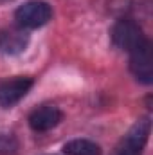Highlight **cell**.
<instances>
[{
	"instance_id": "3957f363",
	"label": "cell",
	"mask_w": 153,
	"mask_h": 155,
	"mask_svg": "<svg viewBox=\"0 0 153 155\" xmlns=\"http://www.w3.org/2000/svg\"><path fill=\"white\" fill-rule=\"evenodd\" d=\"M130 71L139 81L150 85L153 81V56H151V43L146 40L141 47L133 49L130 52Z\"/></svg>"
},
{
	"instance_id": "ba28073f",
	"label": "cell",
	"mask_w": 153,
	"mask_h": 155,
	"mask_svg": "<svg viewBox=\"0 0 153 155\" xmlns=\"http://www.w3.org/2000/svg\"><path fill=\"white\" fill-rule=\"evenodd\" d=\"M63 152L67 155H101V148L92 141L74 139L63 146Z\"/></svg>"
},
{
	"instance_id": "5b68a950",
	"label": "cell",
	"mask_w": 153,
	"mask_h": 155,
	"mask_svg": "<svg viewBox=\"0 0 153 155\" xmlns=\"http://www.w3.org/2000/svg\"><path fill=\"white\" fill-rule=\"evenodd\" d=\"M33 87L31 78H13L0 83V105L9 108L16 105Z\"/></svg>"
},
{
	"instance_id": "277c9868",
	"label": "cell",
	"mask_w": 153,
	"mask_h": 155,
	"mask_svg": "<svg viewBox=\"0 0 153 155\" xmlns=\"http://www.w3.org/2000/svg\"><path fill=\"white\" fill-rule=\"evenodd\" d=\"M150 135V119H142L133 124V128L128 132V135L122 139V144L117 155H141L142 148Z\"/></svg>"
},
{
	"instance_id": "7a4b0ae2",
	"label": "cell",
	"mask_w": 153,
	"mask_h": 155,
	"mask_svg": "<svg viewBox=\"0 0 153 155\" xmlns=\"http://www.w3.org/2000/svg\"><path fill=\"white\" fill-rule=\"evenodd\" d=\"M112 41L121 51L132 52L133 49L141 47L146 41V36H144V33H142L139 24H135L130 18H122V20H119L115 24L114 29H112Z\"/></svg>"
},
{
	"instance_id": "8992f818",
	"label": "cell",
	"mask_w": 153,
	"mask_h": 155,
	"mask_svg": "<svg viewBox=\"0 0 153 155\" xmlns=\"http://www.w3.org/2000/svg\"><path fill=\"white\" fill-rule=\"evenodd\" d=\"M61 112L58 107L54 105H43L38 107L36 110L31 112L29 116V126L34 130V132H47V130H52L54 126L60 124L61 121Z\"/></svg>"
},
{
	"instance_id": "52a82bcc",
	"label": "cell",
	"mask_w": 153,
	"mask_h": 155,
	"mask_svg": "<svg viewBox=\"0 0 153 155\" xmlns=\"http://www.w3.org/2000/svg\"><path fill=\"white\" fill-rule=\"evenodd\" d=\"M29 36L22 29H7L0 33V52L4 54H18L27 47Z\"/></svg>"
},
{
	"instance_id": "6da1fadb",
	"label": "cell",
	"mask_w": 153,
	"mask_h": 155,
	"mask_svg": "<svg viewBox=\"0 0 153 155\" xmlns=\"http://www.w3.org/2000/svg\"><path fill=\"white\" fill-rule=\"evenodd\" d=\"M50 16H52V9L43 0H29L22 4L15 13L16 24L25 29H36L45 25L50 20Z\"/></svg>"
}]
</instances>
